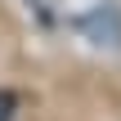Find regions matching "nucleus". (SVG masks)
Listing matches in <instances>:
<instances>
[{"instance_id": "f257e3e1", "label": "nucleus", "mask_w": 121, "mask_h": 121, "mask_svg": "<svg viewBox=\"0 0 121 121\" xmlns=\"http://www.w3.org/2000/svg\"><path fill=\"white\" fill-rule=\"evenodd\" d=\"M76 31H81L85 40H94V45L121 49V9L112 4V0L94 4L90 13H81V18H76Z\"/></svg>"}, {"instance_id": "f03ea898", "label": "nucleus", "mask_w": 121, "mask_h": 121, "mask_svg": "<svg viewBox=\"0 0 121 121\" xmlns=\"http://www.w3.org/2000/svg\"><path fill=\"white\" fill-rule=\"evenodd\" d=\"M13 112H18V94L13 90H0V121H13Z\"/></svg>"}]
</instances>
